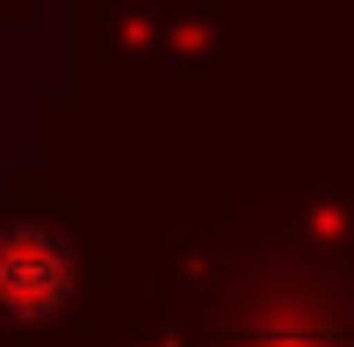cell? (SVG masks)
<instances>
[{
    "mask_svg": "<svg viewBox=\"0 0 354 347\" xmlns=\"http://www.w3.org/2000/svg\"><path fill=\"white\" fill-rule=\"evenodd\" d=\"M73 282L80 261L58 225H37V217L0 225V319L8 326H51L73 304Z\"/></svg>",
    "mask_w": 354,
    "mask_h": 347,
    "instance_id": "6da1fadb",
    "label": "cell"
}]
</instances>
